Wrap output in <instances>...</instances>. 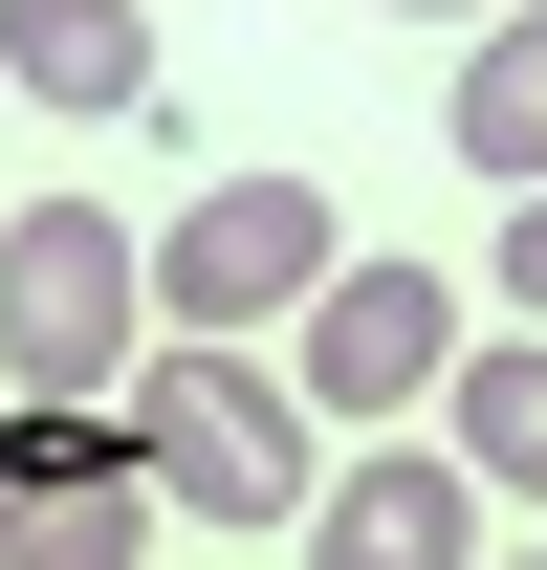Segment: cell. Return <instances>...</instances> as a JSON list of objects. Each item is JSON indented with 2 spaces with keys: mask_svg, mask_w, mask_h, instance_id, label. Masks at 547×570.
Listing matches in <instances>:
<instances>
[{
  "mask_svg": "<svg viewBox=\"0 0 547 570\" xmlns=\"http://www.w3.org/2000/svg\"><path fill=\"white\" fill-rule=\"evenodd\" d=\"M110 417L153 439V504H176V527H219V549L329 504V461H307V439H329V417H307V373H263L241 330H153Z\"/></svg>",
  "mask_w": 547,
  "mask_h": 570,
  "instance_id": "cell-1",
  "label": "cell"
},
{
  "mask_svg": "<svg viewBox=\"0 0 547 570\" xmlns=\"http://www.w3.org/2000/svg\"><path fill=\"white\" fill-rule=\"evenodd\" d=\"M153 352V242L110 198H22L0 219V373L22 395H132Z\"/></svg>",
  "mask_w": 547,
  "mask_h": 570,
  "instance_id": "cell-2",
  "label": "cell"
},
{
  "mask_svg": "<svg viewBox=\"0 0 547 570\" xmlns=\"http://www.w3.org/2000/svg\"><path fill=\"white\" fill-rule=\"evenodd\" d=\"M0 570H153V439L110 395H0Z\"/></svg>",
  "mask_w": 547,
  "mask_h": 570,
  "instance_id": "cell-3",
  "label": "cell"
},
{
  "mask_svg": "<svg viewBox=\"0 0 547 570\" xmlns=\"http://www.w3.org/2000/svg\"><path fill=\"white\" fill-rule=\"evenodd\" d=\"M350 264L329 176H198L153 242V330H307V285Z\"/></svg>",
  "mask_w": 547,
  "mask_h": 570,
  "instance_id": "cell-4",
  "label": "cell"
},
{
  "mask_svg": "<svg viewBox=\"0 0 547 570\" xmlns=\"http://www.w3.org/2000/svg\"><path fill=\"white\" fill-rule=\"evenodd\" d=\"M460 352H481V330H460V285H438V264H329L285 373H307V417H329V439H372V417H438V373H460Z\"/></svg>",
  "mask_w": 547,
  "mask_h": 570,
  "instance_id": "cell-5",
  "label": "cell"
},
{
  "mask_svg": "<svg viewBox=\"0 0 547 570\" xmlns=\"http://www.w3.org/2000/svg\"><path fill=\"white\" fill-rule=\"evenodd\" d=\"M307 570H481V461H416V439H372V461L307 504Z\"/></svg>",
  "mask_w": 547,
  "mask_h": 570,
  "instance_id": "cell-6",
  "label": "cell"
},
{
  "mask_svg": "<svg viewBox=\"0 0 547 570\" xmlns=\"http://www.w3.org/2000/svg\"><path fill=\"white\" fill-rule=\"evenodd\" d=\"M0 88H44V110H153V22L132 0H0Z\"/></svg>",
  "mask_w": 547,
  "mask_h": 570,
  "instance_id": "cell-7",
  "label": "cell"
},
{
  "mask_svg": "<svg viewBox=\"0 0 547 570\" xmlns=\"http://www.w3.org/2000/svg\"><path fill=\"white\" fill-rule=\"evenodd\" d=\"M438 132H460V176H504V198L547 176V0H504V22H481V67L438 88Z\"/></svg>",
  "mask_w": 547,
  "mask_h": 570,
  "instance_id": "cell-8",
  "label": "cell"
},
{
  "mask_svg": "<svg viewBox=\"0 0 547 570\" xmlns=\"http://www.w3.org/2000/svg\"><path fill=\"white\" fill-rule=\"evenodd\" d=\"M438 439H460L504 504H547V330H481V352L438 373Z\"/></svg>",
  "mask_w": 547,
  "mask_h": 570,
  "instance_id": "cell-9",
  "label": "cell"
},
{
  "mask_svg": "<svg viewBox=\"0 0 547 570\" xmlns=\"http://www.w3.org/2000/svg\"><path fill=\"white\" fill-rule=\"evenodd\" d=\"M504 285H526V330H547V176L504 198Z\"/></svg>",
  "mask_w": 547,
  "mask_h": 570,
  "instance_id": "cell-10",
  "label": "cell"
},
{
  "mask_svg": "<svg viewBox=\"0 0 547 570\" xmlns=\"http://www.w3.org/2000/svg\"><path fill=\"white\" fill-rule=\"evenodd\" d=\"M372 22H504V0H372Z\"/></svg>",
  "mask_w": 547,
  "mask_h": 570,
  "instance_id": "cell-11",
  "label": "cell"
},
{
  "mask_svg": "<svg viewBox=\"0 0 547 570\" xmlns=\"http://www.w3.org/2000/svg\"><path fill=\"white\" fill-rule=\"evenodd\" d=\"M481 570H547V549H481Z\"/></svg>",
  "mask_w": 547,
  "mask_h": 570,
  "instance_id": "cell-12",
  "label": "cell"
}]
</instances>
